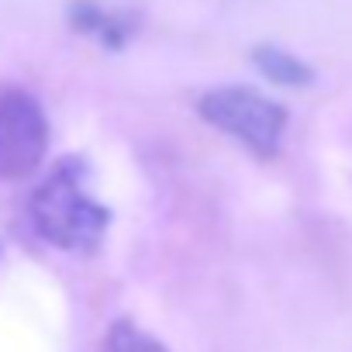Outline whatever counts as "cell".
I'll return each instance as SVG.
<instances>
[{"instance_id":"obj_1","label":"cell","mask_w":352,"mask_h":352,"mask_svg":"<svg viewBox=\"0 0 352 352\" xmlns=\"http://www.w3.org/2000/svg\"><path fill=\"white\" fill-rule=\"evenodd\" d=\"M87 162L63 159L32 194V225L38 239L63 252H94L104 242L111 211L87 190Z\"/></svg>"},{"instance_id":"obj_2","label":"cell","mask_w":352,"mask_h":352,"mask_svg":"<svg viewBox=\"0 0 352 352\" xmlns=\"http://www.w3.org/2000/svg\"><path fill=\"white\" fill-rule=\"evenodd\" d=\"M197 111L208 124L232 135L256 159H276L287 131V107L252 87H218L197 100Z\"/></svg>"},{"instance_id":"obj_3","label":"cell","mask_w":352,"mask_h":352,"mask_svg":"<svg viewBox=\"0 0 352 352\" xmlns=\"http://www.w3.org/2000/svg\"><path fill=\"white\" fill-rule=\"evenodd\" d=\"M49 148V121L42 104L18 90H0V180H21L35 173Z\"/></svg>"},{"instance_id":"obj_4","label":"cell","mask_w":352,"mask_h":352,"mask_svg":"<svg viewBox=\"0 0 352 352\" xmlns=\"http://www.w3.org/2000/svg\"><path fill=\"white\" fill-rule=\"evenodd\" d=\"M69 25L80 35L97 38L104 49H124L128 38L135 35V18L124 11H107L97 0H73L69 4Z\"/></svg>"},{"instance_id":"obj_5","label":"cell","mask_w":352,"mask_h":352,"mask_svg":"<svg viewBox=\"0 0 352 352\" xmlns=\"http://www.w3.org/2000/svg\"><path fill=\"white\" fill-rule=\"evenodd\" d=\"M252 63H256V69H259L266 80H273V83H280V87H307V83L314 80V69H311L304 59H297L294 52L276 49V45H259V49H252Z\"/></svg>"},{"instance_id":"obj_6","label":"cell","mask_w":352,"mask_h":352,"mask_svg":"<svg viewBox=\"0 0 352 352\" xmlns=\"http://www.w3.org/2000/svg\"><path fill=\"white\" fill-rule=\"evenodd\" d=\"M100 352H169L159 338H152L145 328H138L135 321H114L104 335Z\"/></svg>"}]
</instances>
